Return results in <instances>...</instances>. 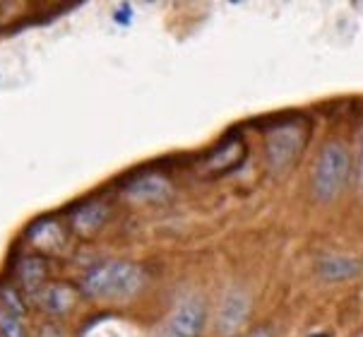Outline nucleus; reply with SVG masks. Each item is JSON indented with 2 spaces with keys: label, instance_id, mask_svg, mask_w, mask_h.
I'll return each mask as SVG.
<instances>
[{
  "label": "nucleus",
  "instance_id": "1",
  "mask_svg": "<svg viewBox=\"0 0 363 337\" xmlns=\"http://www.w3.org/2000/svg\"><path fill=\"white\" fill-rule=\"evenodd\" d=\"M147 272L130 260H104L82 277V294L96 302H128L143 292Z\"/></svg>",
  "mask_w": 363,
  "mask_h": 337
},
{
  "label": "nucleus",
  "instance_id": "2",
  "mask_svg": "<svg viewBox=\"0 0 363 337\" xmlns=\"http://www.w3.org/2000/svg\"><path fill=\"white\" fill-rule=\"evenodd\" d=\"M354 176V157L340 140H330L323 145L313 167V198L318 202H332L342 195Z\"/></svg>",
  "mask_w": 363,
  "mask_h": 337
},
{
  "label": "nucleus",
  "instance_id": "3",
  "mask_svg": "<svg viewBox=\"0 0 363 337\" xmlns=\"http://www.w3.org/2000/svg\"><path fill=\"white\" fill-rule=\"evenodd\" d=\"M306 145V128L301 123L277 126L267 133V167L272 174H284L296 164Z\"/></svg>",
  "mask_w": 363,
  "mask_h": 337
},
{
  "label": "nucleus",
  "instance_id": "4",
  "mask_svg": "<svg viewBox=\"0 0 363 337\" xmlns=\"http://www.w3.org/2000/svg\"><path fill=\"white\" fill-rule=\"evenodd\" d=\"M207 323V302L200 294H186L166 316L162 337H200Z\"/></svg>",
  "mask_w": 363,
  "mask_h": 337
},
{
  "label": "nucleus",
  "instance_id": "5",
  "mask_svg": "<svg viewBox=\"0 0 363 337\" xmlns=\"http://www.w3.org/2000/svg\"><path fill=\"white\" fill-rule=\"evenodd\" d=\"M250 311H253V299L250 294L241 289V287H231L224 292L221 302L217 306V314H214V330L221 337H233L243 330L248 323Z\"/></svg>",
  "mask_w": 363,
  "mask_h": 337
},
{
  "label": "nucleus",
  "instance_id": "6",
  "mask_svg": "<svg viewBox=\"0 0 363 337\" xmlns=\"http://www.w3.org/2000/svg\"><path fill=\"white\" fill-rule=\"evenodd\" d=\"M34 299L44 314H48L51 318H63L75 309L77 289L70 284H65V282H48Z\"/></svg>",
  "mask_w": 363,
  "mask_h": 337
},
{
  "label": "nucleus",
  "instance_id": "7",
  "mask_svg": "<svg viewBox=\"0 0 363 337\" xmlns=\"http://www.w3.org/2000/svg\"><path fill=\"white\" fill-rule=\"evenodd\" d=\"M48 272H51V265H48L46 255H39V253L22 255V258L17 260V282H20L17 287H20L24 294L36 297V294L48 284Z\"/></svg>",
  "mask_w": 363,
  "mask_h": 337
},
{
  "label": "nucleus",
  "instance_id": "8",
  "mask_svg": "<svg viewBox=\"0 0 363 337\" xmlns=\"http://www.w3.org/2000/svg\"><path fill=\"white\" fill-rule=\"evenodd\" d=\"M174 195V186L162 174L138 176L125 186V198L133 202H166Z\"/></svg>",
  "mask_w": 363,
  "mask_h": 337
},
{
  "label": "nucleus",
  "instance_id": "9",
  "mask_svg": "<svg viewBox=\"0 0 363 337\" xmlns=\"http://www.w3.org/2000/svg\"><path fill=\"white\" fill-rule=\"evenodd\" d=\"M315 272L325 282H349L356 280L363 272V263L359 258H354V255L328 253L318 260Z\"/></svg>",
  "mask_w": 363,
  "mask_h": 337
},
{
  "label": "nucleus",
  "instance_id": "10",
  "mask_svg": "<svg viewBox=\"0 0 363 337\" xmlns=\"http://www.w3.org/2000/svg\"><path fill=\"white\" fill-rule=\"evenodd\" d=\"M108 222V205L104 200H89L72 212V229L82 238L94 236Z\"/></svg>",
  "mask_w": 363,
  "mask_h": 337
},
{
  "label": "nucleus",
  "instance_id": "11",
  "mask_svg": "<svg viewBox=\"0 0 363 337\" xmlns=\"http://www.w3.org/2000/svg\"><path fill=\"white\" fill-rule=\"evenodd\" d=\"M63 229H60L58 222L53 219H41L39 224H34L32 234H29V241L34 243L36 248H44V250H55L63 243Z\"/></svg>",
  "mask_w": 363,
  "mask_h": 337
},
{
  "label": "nucleus",
  "instance_id": "12",
  "mask_svg": "<svg viewBox=\"0 0 363 337\" xmlns=\"http://www.w3.org/2000/svg\"><path fill=\"white\" fill-rule=\"evenodd\" d=\"M0 337H32L27 316L12 314L0 306Z\"/></svg>",
  "mask_w": 363,
  "mask_h": 337
},
{
  "label": "nucleus",
  "instance_id": "13",
  "mask_svg": "<svg viewBox=\"0 0 363 337\" xmlns=\"http://www.w3.org/2000/svg\"><path fill=\"white\" fill-rule=\"evenodd\" d=\"M0 306L12 311V314H20V316L29 314V306H27V299H24V292L17 284H10V282H8V284H0Z\"/></svg>",
  "mask_w": 363,
  "mask_h": 337
},
{
  "label": "nucleus",
  "instance_id": "14",
  "mask_svg": "<svg viewBox=\"0 0 363 337\" xmlns=\"http://www.w3.org/2000/svg\"><path fill=\"white\" fill-rule=\"evenodd\" d=\"M354 181H356V191L363 195V128L359 131L356 138V155H354Z\"/></svg>",
  "mask_w": 363,
  "mask_h": 337
},
{
  "label": "nucleus",
  "instance_id": "15",
  "mask_svg": "<svg viewBox=\"0 0 363 337\" xmlns=\"http://www.w3.org/2000/svg\"><path fill=\"white\" fill-rule=\"evenodd\" d=\"M36 337H67L65 335V328L58 326V323H44V326L39 328V333Z\"/></svg>",
  "mask_w": 363,
  "mask_h": 337
},
{
  "label": "nucleus",
  "instance_id": "16",
  "mask_svg": "<svg viewBox=\"0 0 363 337\" xmlns=\"http://www.w3.org/2000/svg\"><path fill=\"white\" fill-rule=\"evenodd\" d=\"M243 337H274V330L269 326H260V328L250 330V333H245Z\"/></svg>",
  "mask_w": 363,
  "mask_h": 337
},
{
  "label": "nucleus",
  "instance_id": "17",
  "mask_svg": "<svg viewBox=\"0 0 363 337\" xmlns=\"http://www.w3.org/2000/svg\"><path fill=\"white\" fill-rule=\"evenodd\" d=\"M356 337H363V333H359V335H356Z\"/></svg>",
  "mask_w": 363,
  "mask_h": 337
}]
</instances>
